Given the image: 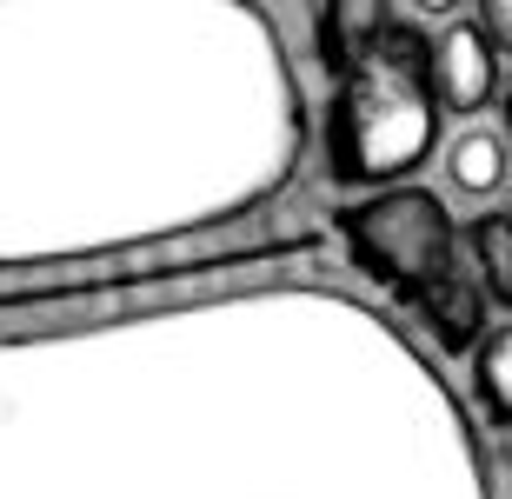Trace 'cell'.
Returning <instances> with one entry per match:
<instances>
[{"label": "cell", "instance_id": "1", "mask_svg": "<svg viewBox=\"0 0 512 499\" xmlns=\"http://www.w3.org/2000/svg\"><path fill=\"white\" fill-rule=\"evenodd\" d=\"M133 320L0 340V499H493L446 373L353 293Z\"/></svg>", "mask_w": 512, "mask_h": 499}, {"label": "cell", "instance_id": "2", "mask_svg": "<svg viewBox=\"0 0 512 499\" xmlns=\"http://www.w3.org/2000/svg\"><path fill=\"white\" fill-rule=\"evenodd\" d=\"M300 147V80L253 0H0V273L227 227Z\"/></svg>", "mask_w": 512, "mask_h": 499}, {"label": "cell", "instance_id": "3", "mask_svg": "<svg viewBox=\"0 0 512 499\" xmlns=\"http://www.w3.org/2000/svg\"><path fill=\"white\" fill-rule=\"evenodd\" d=\"M346 260L433 333L439 353H473L486 333V287H479L473 247L459 240V220L433 187H380L340 213Z\"/></svg>", "mask_w": 512, "mask_h": 499}, {"label": "cell", "instance_id": "4", "mask_svg": "<svg viewBox=\"0 0 512 499\" xmlns=\"http://www.w3.org/2000/svg\"><path fill=\"white\" fill-rule=\"evenodd\" d=\"M333 74L340 80L326 107V173L360 193L413 180L439 147L433 40L393 14L373 40L333 60Z\"/></svg>", "mask_w": 512, "mask_h": 499}, {"label": "cell", "instance_id": "5", "mask_svg": "<svg viewBox=\"0 0 512 499\" xmlns=\"http://www.w3.org/2000/svg\"><path fill=\"white\" fill-rule=\"evenodd\" d=\"M320 247V233H260L247 220H227V227L207 233H173V240H153L140 267H60L54 280H0V320L7 313H74V320H114V307H140V300H167V293L207 287V280H227V273H273L286 260Z\"/></svg>", "mask_w": 512, "mask_h": 499}, {"label": "cell", "instance_id": "6", "mask_svg": "<svg viewBox=\"0 0 512 499\" xmlns=\"http://www.w3.org/2000/svg\"><path fill=\"white\" fill-rule=\"evenodd\" d=\"M433 94L439 114L473 120L499 100V40L486 34V20L453 14L433 40Z\"/></svg>", "mask_w": 512, "mask_h": 499}, {"label": "cell", "instance_id": "7", "mask_svg": "<svg viewBox=\"0 0 512 499\" xmlns=\"http://www.w3.org/2000/svg\"><path fill=\"white\" fill-rule=\"evenodd\" d=\"M512 147L506 134H493V127H466V134L446 147V187L459 193V200H493L499 187H506L512 173Z\"/></svg>", "mask_w": 512, "mask_h": 499}, {"label": "cell", "instance_id": "8", "mask_svg": "<svg viewBox=\"0 0 512 499\" xmlns=\"http://www.w3.org/2000/svg\"><path fill=\"white\" fill-rule=\"evenodd\" d=\"M473 400H479V413H486V426L512 433V320H499V327L479 333V346H473Z\"/></svg>", "mask_w": 512, "mask_h": 499}, {"label": "cell", "instance_id": "9", "mask_svg": "<svg viewBox=\"0 0 512 499\" xmlns=\"http://www.w3.org/2000/svg\"><path fill=\"white\" fill-rule=\"evenodd\" d=\"M466 247H473V267H479V287L486 300L512 313V207H486L466 233Z\"/></svg>", "mask_w": 512, "mask_h": 499}, {"label": "cell", "instance_id": "10", "mask_svg": "<svg viewBox=\"0 0 512 499\" xmlns=\"http://www.w3.org/2000/svg\"><path fill=\"white\" fill-rule=\"evenodd\" d=\"M393 20V0H333L326 7V54L340 60V54H353L360 40H373Z\"/></svg>", "mask_w": 512, "mask_h": 499}, {"label": "cell", "instance_id": "11", "mask_svg": "<svg viewBox=\"0 0 512 499\" xmlns=\"http://www.w3.org/2000/svg\"><path fill=\"white\" fill-rule=\"evenodd\" d=\"M479 14H486V34L499 40V54H512V0H479Z\"/></svg>", "mask_w": 512, "mask_h": 499}, {"label": "cell", "instance_id": "12", "mask_svg": "<svg viewBox=\"0 0 512 499\" xmlns=\"http://www.w3.org/2000/svg\"><path fill=\"white\" fill-rule=\"evenodd\" d=\"M406 14H419V20H453V14H466V0H406Z\"/></svg>", "mask_w": 512, "mask_h": 499}, {"label": "cell", "instance_id": "13", "mask_svg": "<svg viewBox=\"0 0 512 499\" xmlns=\"http://www.w3.org/2000/svg\"><path fill=\"white\" fill-rule=\"evenodd\" d=\"M506 140H512V94H506Z\"/></svg>", "mask_w": 512, "mask_h": 499}]
</instances>
